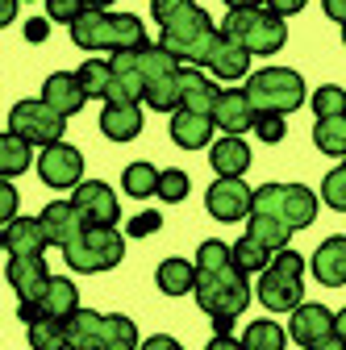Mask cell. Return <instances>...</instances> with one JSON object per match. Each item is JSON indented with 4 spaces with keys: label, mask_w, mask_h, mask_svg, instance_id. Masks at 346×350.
<instances>
[{
    "label": "cell",
    "mask_w": 346,
    "mask_h": 350,
    "mask_svg": "<svg viewBox=\"0 0 346 350\" xmlns=\"http://www.w3.org/2000/svg\"><path fill=\"white\" fill-rule=\"evenodd\" d=\"M196 304L213 317V329L217 334H230L234 321L246 313V304H250V280L246 271H238V262H234V250L217 238H209L200 242L196 250Z\"/></svg>",
    "instance_id": "cell-1"
},
{
    "label": "cell",
    "mask_w": 346,
    "mask_h": 350,
    "mask_svg": "<svg viewBox=\"0 0 346 350\" xmlns=\"http://www.w3.org/2000/svg\"><path fill=\"white\" fill-rule=\"evenodd\" d=\"M150 13L163 29L159 46L167 55H176L188 67H204L213 42L222 29H213V17L196 5V0H150Z\"/></svg>",
    "instance_id": "cell-2"
},
{
    "label": "cell",
    "mask_w": 346,
    "mask_h": 350,
    "mask_svg": "<svg viewBox=\"0 0 346 350\" xmlns=\"http://www.w3.org/2000/svg\"><path fill=\"white\" fill-rule=\"evenodd\" d=\"M71 42L79 51H138L146 46V25L134 13H109V9H88L71 25Z\"/></svg>",
    "instance_id": "cell-3"
},
{
    "label": "cell",
    "mask_w": 346,
    "mask_h": 350,
    "mask_svg": "<svg viewBox=\"0 0 346 350\" xmlns=\"http://www.w3.org/2000/svg\"><path fill=\"white\" fill-rule=\"evenodd\" d=\"M222 33L234 38L242 51L250 55H276L284 51L288 42V25L280 13H271L267 5H254V9H230L222 21Z\"/></svg>",
    "instance_id": "cell-4"
},
{
    "label": "cell",
    "mask_w": 346,
    "mask_h": 350,
    "mask_svg": "<svg viewBox=\"0 0 346 350\" xmlns=\"http://www.w3.org/2000/svg\"><path fill=\"white\" fill-rule=\"evenodd\" d=\"M138 67H142V100L155 113H176L184 100L180 92L184 63L176 55H167L163 46H155V42H146V46H138Z\"/></svg>",
    "instance_id": "cell-5"
},
{
    "label": "cell",
    "mask_w": 346,
    "mask_h": 350,
    "mask_svg": "<svg viewBox=\"0 0 346 350\" xmlns=\"http://www.w3.org/2000/svg\"><path fill=\"white\" fill-rule=\"evenodd\" d=\"M300 275H305V258H300L296 250H276L271 254V262L263 267V275H258V288H254V296H258V304L263 309H271V313H292L296 304H300V296H305V288H300Z\"/></svg>",
    "instance_id": "cell-6"
},
{
    "label": "cell",
    "mask_w": 346,
    "mask_h": 350,
    "mask_svg": "<svg viewBox=\"0 0 346 350\" xmlns=\"http://www.w3.org/2000/svg\"><path fill=\"white\" fill-rule=\"evenodd\" d=\"M242 92L250 96L254 113H296L305 105V79H300L292 67H263L246 79Z\"/></svg>",
    "instance_id": "cell-7"
},
{
    "label": "cell",
    "mask_w": 346,
    "mask_h": 350,
    "mask_svg": "<svg viewBox=\"0 0 346 350\" xmlns=\"http://www.w3.org/2000/svg\"><path fill=\"white\" fill-rule=\"evenodd\" d=\"M63 258L71 271L96 275V271H109L125 258V238L117 234V226H88L75 242L63 246Z\"/></svg>",
    "instance_id": "cell-8"
},
{
    "label": "cell",
    "mask_w": 346,
    "mask_h": 350,
    "mask_svg": "<svg viewBox=\"0 0 346 350\" xmlns=\"http://www.w3.org/2000/svg\"><path fill=\"white\" fill-rule=\"evenodd\" d=\"M250 213H267L276 221L292 226V230H305L317 221V196L305 184H263L254 192Z\"/></svg>",
    "instance_id": "cell-9"
},
{
    "label": "cell",
    "mask_w": 346,
    "mask_h": 350,
    "mask_svg": "<svg viewBox=\"0 0 346 350\" xmlns=\"http://www.w3.org/2000/svg\"><path fill=\"white\" fill-rule=\"evenodd\" d=\"M9 134H17L29 146H55L67 134V117L55 113L42 96L38 100H17L9 109Z\"/></svg>",
    "instance_id": "cell-10"
},
{
    "label": "cell",
    "mask_w": 346,
    "mask_h": 350,
    "mask_svg": "<svg viewBox=\"0 0 346 350\" xmlns=\"http://www.w3.org/2000/svg\"><path fill=\"white\" fill-rule=\"evenodd\" d=\"M75 309H79V288H75L71 280H63V275H51L46 292H42L38 300H21V304H17V317H21L25 325H34V321H42V317L67 321Z\"/></svg>",
    "instance_id": "cell-11"
},
{
    "label": "cell",
    "mask_w": 346,
    "mask_h": 350,
    "mask_svg": "<svg viewBox=\"0 0 346 350\" xmlns=\"http://www.w3.org/2000/svg\"><path fill=\"white\" fill-rule=\"evenodd\" d=\"M38 175L46 188H75L83 184V154L67 142H55V146H42L38 154Z\"/></svg>",
    "instance_id": "cell-12"
},
{
    "label": "cell",
    "mask_w": 346,
    "mask_h": 350,
    "mask_svg": "<svg viewBox=\"0 0 346 350\" xmlns=\"http://www.w3.org/2000/svg\"><path fill=\"white\" fill-rule=\"evenodd\" d=\"M71 192H75L71 204L79 208V217H83L88 226H117V221H121L117 192H113L109 184H101V180H83V184H75Z\"/></svg>",
    "instance_id": "cell-13"
},
{
    "label": "cell",
    "mask_w": 346,
    "mask_h": 350,
    "mask_svg": "<svg viewBox=\"0 0 346 350\" xmlns=\"http://www.w3.org/2000/svg\"><path fill=\"white\" fill-rule=\"evenodd\" d=\"M250 204H254V192L242 180H226V175H217L213 188L204 192V208L217 221H242V217H250Z\"/></svg>",
    "instance_id": "cell-14"
},
{
    "label": "cell",
    "mask_w": 346,
    "mask_h": 350,
    "mask_svg": "<svg viewBox=\"0 0 346 350\" xmlns=\"http://www.w3.org/2000/svg\"><path fill=\"white\" fill-rule=\"evenodd\" d=\"M38 221H42V230H46V238H51V246H67V242H75L83 230H88V221L79 217V208L71 204V200H51L46 208L38 213Z\"/></svg>",
    "instance_id": "cell-15"
},
{
    "label": "cell",
    "mask_w": 346,
    "mask_h": 350,
    "mask_svg": "<svg viewBox=\"0 0 346 350\" xmlns=\"http://www.w3.org/2000/svg\"><path fill=\"white\" fill-rule=\"evenodd\" d=\"M101 134L113 138V142H134L142 134V105L138 100H105Z\"/></svg>",
    "instance_id": "cell-16"
},
{
    "label": "cell",
    "mask_w": 346,
    "mask_h": 350,
    "mask_svg": "<svg viewBox=\"0 0 346 350\" xmlns=\"http://www.w3.org/2000/svg\"><path fill=\"white\" fill-rule=\"evenodd\" d=\"M330 334H334V313L325 309V304H296V309H292V321H288V338L292 342L317 346Z\"/></svg>",
    "instance_id": "cell-17"
},
{
    "label": "cell",
    "mask_w": 346,
    "mask_h": 350,
    "mask_svg": "<svg viewBox=\"0 0 346 350\" xmlns=\"http://www.w3.org/2000/svg\"><path fill=\"white\" fill-rule=\"evenodd\" d=\"M5 280L17 288L21 300H38L42 292H46V284H51V271H46V262H42V254H13Z\"/></svg>",
    "instance_id": "cell-18"
},
{
    "label": "cell",
    "mask_w": 346,
    "mask_h": 350,
    "mask_svg": "<svg viewBox=\"0 0 346 350\" xmlns=\"http://www.w3.org/2000/svg\"><path fill=\"white\" fill-rule=\"evenodd\" d=\"M42 100H46L55 113H63V117H75L83 105H88V92L79 88L75 71H55L46 83H42Z\"/></svg>",
    "instance_id": "cell-19"
},
{
    "label": "cell",
    "mask_w": 346,
    "mask_h": 350,
    "mask_svg": "<svg viewBox=\"0 0 346 350\" xmlns=\"http://www.w3.org/2000/svg\"><path fill=\"white\" fill-rule=\"evenodd\" d=\"M309 267H313L317 284H325V288H342V284H346V238H342V234L325 238V242L313 250Z\"/></svg>",
    "instance_id": "cell-20"
},
{
    "label": "cell",
    "mask_w": 346,
    "mask_h": 350,
    "mask_svg": "<svg viewBox=\"0 0 346 350\" xmlns=\"http://www.w3.org/2000/svg\"><path fill=\"white\" fill-rule=\"evenodd\" d=\"M213 117L204 113H192V109H176L171 113V142L184 146V150H204L213 142Z\"/></svg>",
    "instance_id": "cell-21"
},
{
    "label": "cell",
    "mask_w": 346,
    "mask_h": 350,
    "mask_svg": "<svg viewBox=\"0 0 346 350\" xmlns=\"http://www.w3.org/2000/svg\"><path fill=\"white\" fill-rule=\"evenodd\" d=\"M213 121H217V129H226V134H242V129L254 125V105L250 96L242 92V88H226V92L217 96V109H213Z\"/></svg>",
    "instance_id": "cell-22"
},
{
    "label": "cell",
    "mask_w": 346,
    "mask_h": 350,
    "mask_svg": "<svg viewBox=\"0 0 346 350\" xmlns=\"http://www.w3.org/2000/svg\"><path fill=\"white\" fill-rule=\"evenodd\" d=\"M204 67L217 75V79H242V75L250 71V51H242L234 38L217 33V42H213V51H209Z\"/></svg>",
    "instance_id": "cell-23"
},
{
    "label": "cell",
    "mask_w": 346,
    "mask_h": 350,
    "mask_svg": "<svg viewBox=\"0 0 346 350\" xmlns=\"http://www.w3.org/2000/svg\"><path fill=\"white\" fill-rule=\"evenodd\" d=\"M180 92H184V100H180V109H192V113H204V117H213V109H217V83H213L200 67H184V75H180Z\"/></svg>",
    "instance_id": "cell-24"
},
{
    "label": "cell",
    "mask_w": 346,
    "mask_h": 350,
    "mask_svg": "<svg viewBox=\"0 0 346 350\" xmlns=\"http://www.w3.org/2000/svg\"><path fill=\"white\" fill-rule=\"evenodd\" d=\"M209 163H213L217 175H226V180H242V171H250V146L242 138L226 134V138H217L209 146Z\"/></svg>",
    "instance_id": "cell-25"
},
{
    "label": "cell",
    "mask_w": 346,
    "mask_h": 350,
    "mask_svg": "<svg viewBox=\"0 0 346 350\" xmlns=\"http://www.w3.org/2000/svg\"><path fill=\"white\" fill-rule=\"evenodd\" d=\"M109 63H113V92H109V100H142L138 51H117Z\"/></svg>",
    "instance_id": "cell-26"
},
{
    "label": "cell",
    "mask_w": 346,
    "mask_h": 350,
    "mask_svg": "<svg viewBox=\"0 0 346 350\" xmlns=\"http://www.w3.org/2000/svg\"><path fill=\"white\" fill-rule=\"evenodd\" d=\"M46 246H51V238H46L38 217H13L5 226V250L9 254H42Z\"/></svg>",
    "instance_id": "cell-27"
},
{
    "label": "cell",
    "mask_w": 346,
    "mask_h": 350,
    "mask_svg": "<svg viewBox=\"0 0 346 350\" xmlns=\"http://www.w3.org/2000/svg\"><path fill=\"white\" fill-rule=\"evenodd\" d=\"M96 350H138V325L121 313H101Z\"/></svg>",
    "instance_id": "cell-28"
},
{
    "label": "cell",
    "mask_w": 346,
    "mask_h": 350,
    "mask_svg": "<svg viewBox=\"0 0 346 350\" xmlns=\"http://www.w3.org/2000/svg\"><path fill=\"white\" fill-rule=\"evenodd\" d=\"M155 284L167 296H188L196 288V262H188V258H163L159 271H155Z\"/></svg>",
    "instance_id": "cell-29"
},
{
    "label": "cell",
    "mask_w": 346,
    "mask_h": 350,
    "mask_svg": "<svg viewBox=\"0 0 346 350\" xmlns=\"http://www.w3.org/2000/svg\"><path fill=\"white\" fill-rule=\"evenodd\" d=\"M313 142H317L321 154L346 159V113H342V117H317V125H313Z\"/></svg>",
    "instance_id": "cell-30"
},
{
    "label": "cell",
    "mask_w": 346,
    "mask_h": 350,
    "mask_svg": "<svg viewBox=\"0 0 346 350\" xmlns=\"http://www.w3.org/2000/svg\"><path fill=\"white\" fill-rule=\"evenodd\" d=\"M246 234H250L254 242H263V246L276 254V250L288 246V238H292L296 230L284 226V221H276V217H267V213H250V230H246Z\"/></svg>",
    "instance_id": "cell-31"
},
{
    "label": "cell",
    "mask_w": 346,
    "mask_h": 350,
    "mask_svg": "<svg viewBox=\"0 0 346 350\" xmlns=\"http://www.w3.org/2000/svg\"><path fill=\"white\" fill-rule=\"evenodd\" d=\"M75 75H79V88L88 92V100H92V96L109 100V92H113V63H109V59H88Z\"/></svg>",
    "instance_id": "cell-32"
},
{
    "label": "cell",
    "mask_w": 346,
    "mask_h": 350,
    "mask_svg": "<svg viewBox=\"0 0 346 350\" xmlns=\"http://www.w3.org/2000/svg\"><path fill=\"white\" fill-rule=\"evenodd\" d=\"M34 154H29V142H21L17 134H0V180H13V175L29 171Z\"/></svg>",
    "instance_id": "cell-33"
},
{
    "label": "cell",
    "mask_w": 346,
    "mask_h": 350,
    "mask_svg": "<svg viewBox=\"0 0 346 350\" xmlns=\"http://www.w3.org/2000/svg\"><path fill=\"white\" fill-rule=\"evenodd\" d=\"M238 342H242V350H284L288 346V334L276 321H250Z\"/></svg>",
    "instance_id": "cell-34"
},
{
    "label": "cell",
    "mask_w": 346,
    "mask_h": 350,
    "mask_svg": "<svg viewBox=\"0 0 346 350\" xmlns=\"http://www.w3.org/2000/svg\"><path fill=\"white\" fill-rule=\"evenodd\" d=\"M121 188H125V196H155V188H159V167H150V163H129L125 171H121Z\"/></svg>",
    "instance_id": "cell-35"
},
{
    "label": "cell",
    "mask_w": 346,
    "mask_h": 350,
    "mask_svg": "<svg viewBox=\"0 0 346 350\" xmlns=\"http://www.w3.org/2000/svg\"><path fill=\"white\" fill-rule=\"evenodd\" d=\"M230 250H234V262H238V271H246V275H250V271H263L267 262H271V250H267L263 242H254L250 234H246V238H238Z\"/></svg>",
    "instance_id": "cell-36"
},
{
    "label": "cell",
    "mask_w": 346,
    "mask_h": 350,
    "mask_svg": "<svg viewBox=\"0 0 346 350\" xmlns=\"http://www.w3.org/2000/svg\"><path fill=\"white\" fill-rule=\"evenodd\" d=\"M29 346L34 350H67V325L55 317H42L29 325Z\"/></svg>",
    "instance_id": "cell-37"
},
{
    "label": "cell",
    "mask_w": 346,
    "mask_h": 350,
    "mask_svg": "<svg viewBox=\"0 0 346 350\" xmlns=\"http://www.w3.org/2000/svg\"><path fill=\"white\" fill-rule=\"evenodd\" d=\"M188 171H180V167H167V171H159V188H155V196L159 200H167V204H180L184 196H188Z\"/></svg>",
    "instance_id": "cell-38"
},
{
    "label": "cell",
    "mask_w": 346,
    "mask_h": 350,
    "mask_svg": "<svg viewBox=\"0 0 346 350\" xmlns=\"http://www.w3.org/2000/svg\"><path fill=\"white\" fill-rule=\"evenodd\" d=\"M321 200H325L334 213H346V159L321 180Z\"/></svg>",
    "instance_id": "cell-39"
},
{
    "label": "cell",
    "mask_w": 346,
    "mask_h": 350,
    "mask_svg": "<svg viewBox=\"0 0 346 350\" xmlns=\"http://www.w3.org/2000/svg\"><path fill=\"white\" fill-rule=\"evenodd\" d=\"M313 113L317 117H342L346 113V88H338V83L317 88L313 92Z\"/></svg>",
    "instance_id": "cell-40"
},
{
    "label": "cell",
    "mask_w": 346,
    "mask_h": 350,
    "mask_svg": "<svg viewBox=\"0 0 346 350\" xmlns=\"http://www.w3.org/2000/svg\"><path fill=\"white\" fill-rule=\"evenodd\" d=\"M254 134H258V142H267V146H276V142H284V134H288V125H284V113H254Z\"/></svg>",
    "instance_id": "cell-41"
},
{
    "label": "cell",
    "mask_w": 346,
    "mask_h": 350,
    "mask_svg": "<svg viewBox=\"0 0 346 350\" xmlns=\"http://www.w3.org/2000/svg\"><path fill=\"white\" fill-rule=\"evenodd\" d=\"M46 13H51V21L75 25L83 13H88V0H46Z\"/></svg>",
    "instance_id": "cell-42"
},
{
    "label": "cell",
    "mask_w": 346,
    "mask_h": 350,
    "mask_svg": "<svg viewBox=\"0 0 346 350\" xmlns=\"http://www.w3.org/2000/svg\"><path fill=\"white\" fill-rule=\"evenodd\" d=\"M159 230H163V217H159V213H138L134 221L125 226L129 238H150V234H159Z\"/></svg>",
    "instance_id": "cell-43"
},
{
    "label": "cell",
    "mask_w": 346,
    "mask_h": 350,
    "mask_svg": "<svg viewBox=\"0 0 346 350\" xmlns=\"http://www.w3.org/2000/svg\"><path fill=\"white\" fill-rule=\"evenodd\" d=\"M17 217V188L9 180H0V226H9Z\"/></svg>",
    "instance_id": "cell-44"
},
{
    "label": "cell",
    "mask_w": 346,
    "mask_h": 350,
    "mask_svg": "<svg viewBox=\"0 0 346 350\" xmlns=\"http://www.w3.org/2000/svg\"><path fill=\"white\" fill-rule=\"evenodd\" d=\"M51 38V17H34L25 21V42H46Z\"/></svg>",
    "instance_id": "cell-45"
},
{
    "label": "cell",
    "mask_w": 346,
    "mask_h": 350,
    "mask_svg": "<svg viewBox=\"0 0 346 350\" xmlns=\"http://www.w3.org/2000/svg\"><path fill=\"white\" fill-rule=\"evenodd\" d=\"M263 5L271 9V13H280V17H292V13H300L309 5V0H263Z\"/></svg>",
    "instance_id": "cell-46"
},
{
    "label": "cell",
    "mask_w": 346,
    "mask_h": 350,
    "mask_svg": "<svg viewBox=\"0 0 346 350\" xmlns=\"http://www.w3.org/2000/svg\"><path fill=\"white\" fill-rule=\"evenodd\" d=\"M138 350H184V346H180L176 338H171V334H155V338H146Z\"/></svg>",
    "instance_id": "cell-47"
},
{
    "label": "cell",
    "mask_w": 346,
    "mask_h": 350,
    "mask_svg": "<svg viewBox=\"0 0 346 350\" xmlns=\"http://www.w3.org/2000/svg\"><path fill=\"white\" fill-rule=\"evenodd\" d=\"M321 9H325V17H334L338 25H346V0H321Z\"/></svg>",
    "instance_id": "cell-48"
},
{
    "label": "cell",
    "mask_w": 346,
    "mask_h": 350,
    "mask_svg": "<svg viewBox=\"0 0 346 350\" xmlns=\"http://www.w3.org/2000/svg\"><path fill=\"white\" fill-rule=\"evenodd\" d=\"M204 350H242V342L230 338V334H213V342H209Z\"/></svg>",
    "instance_id": "cell-49"
},
{
    "label": "cell",
    "mask_w": 346,
    "mask_h": 350,
    "mask_svg": "<svg viewBox=\"0 0 346 350\" xmlns=\"http://www.w3.org/2000/svg\"><path fill=\"white\" fill-rule=\"evenodd\" d=\"M17 5H21V0H0V29L17 21Z\"/></svg>",
    "instance_id": "cell-50"
},
{
    "label": "cell",
    "mask_w": 346,
    "mask_h": 350,
    "mask_svg": "<svg viewBox=\"0 0 346 350\" xmlns=\"http://www.w3.org/2000/svg\"><path fill=\"white\" fill-rule=\"evenodd\" d=\"M305 350H346V342H342V338H334V334H330V338H321V342H317V346H305Z\"/></svg>",
    "instance_id": "cell-51"
},
{
    "label": "cell",
    "mask_w": 346,
    "mask_h": 350,
    "mask_svg": "<svg viewBox=\"0 0 346 350\" xmlns=\"http://www.w3.org/2000/svg\"><path fill=\"white\" fill-rule=\"evenodd\" d=\"M334 338H342V342H346V309H338V313H334Z\"/></svg>",
    "instance_id": "cell-52"
},
{
    "label": "cell",
    "mask_w": 346,
    "mask_h": 350,
    "mask_svg": "<svg viewBox=\"0 0 346 350\" xmlns=\"http://www.w3.org/2000/svg\"><path fill=\"white\" fill-rule=\"evenodd\" d=\"M254 5H263V0H226V9H254Z\"/></svg>",
    "instance_id": "cell-53"
},
{
    "label": "cell",
    "mask_w": 346,
    "mask_h": 350,
    "mask_svg": "<svg viewBox=\"0 0 346 350\" xmlns=\"http://www.w3.org/2000/svg\"><path fill=\"white\" fill-rule=\"evenodd\" d=\"M113 0H88V9H109Z\"/></svg>",
    "instance_id": "cell-54"
},
{
    "label": "cell",
    "mask_w": 346,
    "mask_h": 350,
    "mask_svg": "<svg viewBox=\"0 0 346 350\" xmlns=\"http://www.w3.org/2000/svg\"><path fill=\"white\" fill-rule=\"evenodd\" d=\"M0 250H5V230H0Z\"/></svg>",
    "instance_id": "cell-55"
},
{
    "label": "cell",
    "mask_w": 346,
    "mask_h": 350,
    "mask_svg": "<svg viewBox=\"0 0 346 350\" xmlns=\"http://www.w3.org/2000/svg\"><path fill=\"white\" fill-rule=\"evenodd\" d=\"M342 42H346V25H342Z\"/></svg>",
    "instance_id": "cell-56"
}]
</instances>
